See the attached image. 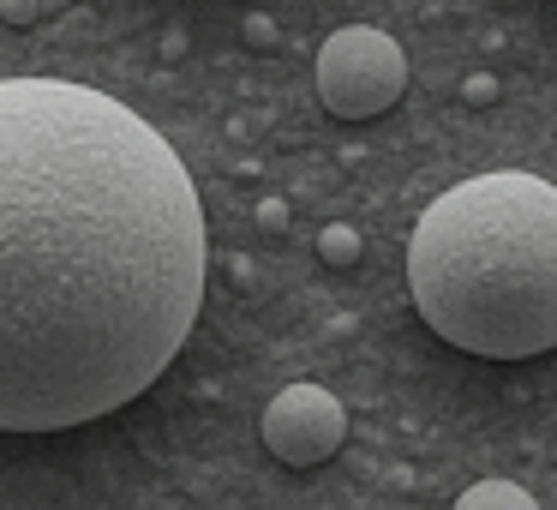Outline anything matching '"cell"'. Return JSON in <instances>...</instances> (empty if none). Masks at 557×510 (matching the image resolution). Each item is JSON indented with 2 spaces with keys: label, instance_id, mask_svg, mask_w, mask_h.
I'll return each mask as SVG.
<instances>
[{
  "label": "cell",
  "instance_id": "277c9868",
  "mask_svg": "<svg viewBox=\"0 0 557 510\" xmlns=\"http://www.w3.org/2000/svg\"><path fill=\"white\" fill-rule=\"evenodd\" d=\"M258 438L288 469H318L348 438V409L324 385H288L282 397H270L264 421H258Z\"/></svg>",
  "mask_w": 557,
  "mask_h": 510
},
{
  "label": "cell",
  "instance_id": "8992f818",
  "mask_svg": "<svg viewBox=\"0 0 557 510\" xmlns=\"http://www.w3.org/2000/svg\"><path fill=\"white\" fill-rule=\"evenodd\" d=\"M360 253H366V241L348 229V222H330V229L318 234V258H324L330 270H348V265H360Z\"/></svg>",
  "mask_w": 557,
  "mask_h": 510
},
{
  "label": "cell",
  "instance_id": "3957f363",
  "mask_svg": "<svg viewBox=\"0 0 557 510\" xmlns=\"http://www.w3.org/2000/svg\"><path fill=\"white\" fill-rule=\"evenodd\" d=\"M408 90V54L377 25H342L318 49V102L336 121H377Z\"/></svg>",
  "mask_w": 557,
  "mask_h": 510
},
{
  "label": "cell",
  "instance_id": "7a4b0ae2",
  "mask_svg": "<svg viewBox=\"0 0 557 510\" xmlns=\"http://www.w3.org/2000/svg\"><path fill=\"white\" fill-rule=\"evenodd\" d=\"M408 294L461 354L533 361L557 349V186L521 169L473 174L420 210Z\"/></svg>",
  "mask_w": 557,
  "mask_h": 510
},
{
  "label": "cell",
  "instance_id": "30bf717a",
  "mask_svg": "<svg viewBox=\"0 0 557 510\" xmlns=\"http://www.w3.org/2000/svg\"><path fill=\"white\" fill-rule=\"evenodd\" d=\"M246 42H258V49H264V42H276V25H270L264 13H252V19H246Z\"/></svg>",
  "mask_w": 557,
  "mask_h": 510
},
{
  "label": "cell",
  "instance_id": "6da1fadb",
  "mask_svg": "<svg viewBox=\"0 0 557 510\" xmlns=\"http://www.w3.org/2000/svg\"><path fill=\"white\" fill-rule=\"evenodd\" d=\"M210 234L174 145L73 78H0V433H66L186 349Z\"/></svg>",
  "mask_w": 557,
  "mask_h": 510
},
{
  "label": "cell",
  "instance_id": "5b68a950",
  "mask_svg": "<svg viewBox=\"0 0 557 510\" xmlns=\"http://www.w3.org/2000/svg\"><path fill=\"white\" fill-rule=\"evenodd\" d=\"M456 505L461 510H533V493L516 481H473Z\"/></svg>",
  "mask_w": 557,
  "mask_h": 510
},
{
  "label": "cell",
  "instance_id": "ba28073f",
  "mask_svg": "<svg viewBox=\"0 0 557 510\" xmlns=\"http://www.w3.org/2000/svg\"><path fill=\"white\" fill-rule=\"evenodd\" d=\"M0 19H7L13 31H25V25L42 19V0H0Z\"/></svg>",
  "mask_w": 557,
  "mask_h": 510
},
{
  "label": "cell",
  "instance_id": "52a82bcc",
  "mask_svg": "<svg viewBox=\"0 0 557 510\" xmlns=\"http://www.w3.org/2000/svg\"><path fill=\"white\" fill-rule=\"evenodd\" d=\"M461 102H468V109H492V102H497V78L492 73H468V78H461Z\"/></svg>",
  "mask_w": 557,
  "mask_h": 510
},
{
  "label": "cell",
  "instance_id": "9c48e42d",
  "mask_svg": "<svg viewBox=\"0 0 557 510\" xmlns=\"http://www.w3.org/2000/svg\"><path fill=\"white\" fill-rule=\"evenodd\" d=\"M258 229L282 234V229H288V205H282V198H258Z\"/></svg>",
  "mask_w": 557,
  "mask_h": 510
}]
</instances>
